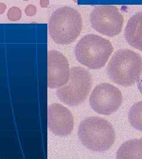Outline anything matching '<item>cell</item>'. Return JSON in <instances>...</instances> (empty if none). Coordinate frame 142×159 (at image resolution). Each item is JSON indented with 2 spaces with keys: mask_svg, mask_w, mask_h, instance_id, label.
I'll list each match as a JSON object with an SVG mask.
<instances>
[{
  "mask_svg": "<svg viewBox=\"0 0 142 159\" xmlns=\"http://www.w3.org/2000/svg\"><path fill=\"white\" fill-rule=\"evenodd\" d=\"M78 136L86 148L95 152L107 151L116 139L114 127L109 121L99 117L85 118L79 124Z\"/></svg>",
  "mask_w": 142,
  "mask_h": 159,
  "instance_id": "1",
  "label": "cell"
},
{
  "mask_svg": "<svg viewBox=\"0 0 142 159\" xmlns=\"http://www.w3.org/2000/svg\"><path fill=\"white\" fill-rule=\"evenodd\" d=\"M48 28L54 42L61 45L69 44L76 40L82 31V19L75 8L63 7L52 14Z\"/></svg>",
  "mask_w": 142,
  "mask_h": 159,
  "instance_id": "2",
  "label": "cell"
},
{
  "mask_svg": "<svg viewBox=\"0 0 142 159\" xmlns=\"http://www.w3.org/2000/svg\"><path fill=\"white\" fill-rule=\"evenodd\" d=\"M142 71L141 56L129 49H121L112 57L107 67L109 79L124 87L134 84Z\"/></svg>",
  "mask_w": 142,
  "mask_h": 159,
  "instance_id": "3",
  "label": "cell"
},
{
  "mask_svg": "<svg viewBox=\"0 0 142 159\" xmlns=\"http://www.w3.org/2000/svg\"><path fill=\"white\" fill-rule=\"evenodd\" d=\"M113 51L109 40L95 34L83 37L75 48L77 60L91 69H99L107 63Z\"/></svg>",
  "mask_w": 142,
  "mask_h": 159,
  "instance_id": "4",
  "label": "cell"
},
{
  "mask_svg": "<svg viewBox=\"0 0 142 159\" xmlns=\"http://www.w3.org/2000/svg\"><path fill=\"white\" fill-rule=\"evenodd\" d=\"M92 85L91 73L83 67H74L71 70L68 81L57 90L56 94L66 104L78 106L87 99Z\"/></svg>",
  "mask_w": 142,
  "mask_h": 159,
  "instance_id": "5",
  "label": "cell"
},
{
  "mask_svg": "<svg viewBox=\"0 0 142 159\" xmlns=\"http://www.w3.org/2000/svg\"><path fill=\"white\" fill-rule=\"evenodd\" d=\"M90 22L95 31L102 35L114 37L121 31L124 18L116 7L99 5L92 11Z\"/></svg>",
  "mask_w": 142,
  "mask_h": 159,
  "instance_id": "6",
  "label": "cell"
},
{
  "mask_svg": "<svg viewBox=\"0 0 142 159\" xmlns=\"http://www.w3.org/2000/svg\"><path fill=\"white\" fill-rule=\"evenodd\" d=\"M123 101L120 90L109 83L97 85L89 97V105L97 113L109 115L119 110Z\"/></svg>",
  "mask_w": 142,
  "mask_h": 159,
  "instance_id": "7",
  "label": "cell"
},
{
  "mask_svg": "<svg viewBox=\"0 0 142 159\" xmlns=\"http://www.w3.org/2000/svg\"><path fill=\"white\" fill-rule=\"evenodd\" d=\"M71 70L68 61L62 53L50 50L47 53V86L57 88L68 81Z\"/></svg>",
  "mask_w": 142,
  "mask_h": 159,
  "instance_id": "8",
  "label": "cell"
},
{
  "mask_svg": "<svg viewBox=\"0 0 142 159\" xmlns=\"http://www.w3.org/2000/svg\"><path fill=\"white\" fill-rule=\"evenodd\" d=\"M47 124L50 131L56 136L65 137L72 132L74 117L66 107L54 103L47 109Z\"/></svg>",
  "mask_w": 142,
  "mask_h": 159,
  "instance_id": "9",
  "label": "cell"
},
{
  "mask_svg": "<svg viewBox=\"0 0 142 159\" xmlns=\"http://www.w3.org/2000/svg\"><path fill=\"white\" fill-rule=\"evenodd\" d=\"M124 35L131 47L142 51V11L130 18L125 28Z\"/></svg>",
  "mask_w": 142,
  "mask_h": 159,
  "instance_id": "10",
  "label": "cell"
},
{
  "mask_svg": "<svg viewBox=\"0 0 142 159\" xmlns=\"http://www.w3.org/2000/svg\"><path fill=\"white\" fill-rule=\"evenodd\" d=\"M117 159H142V138L124 143L117 151Z\"/></svg>",
  "mask_w": 142,
  "mask_h": 159,
  "instance_id": "11",
  "label": "cell"
},
{
  "mask_svg": "<svg viewBox=\"0 0 142 159\" xmlns=\"http://www.w3.org/2000/svg\"><path fill=\"white\" fill-rule=\"evenodd\" d=\"M129 120L132 127L142 131V101L131 106L129 112Z\"/></svg>",
  "mask_w": 142,
  "mask_h": 159,
  "instance_id": "12",
  "label": "cell"
},
{
  "mask_svg": "<svg viewBox=\"0 0 142 159\" xmlns=\"http://www.w3.org/2000/svg\"><path fill=\"white\" fill-rule=\"evenodd\" d=\"M22 14V11L19 8L17 7H12L8 11L7 17L9 20L10 21H18L21 18Z\"/></svg>",
  "mask_w": 142,
  "mask_h": 159,
  "instance_id": "13",
  "label": "cell"
},
{
  "mask_svg": "<svg viewBox=\"0 0 142 159\" xmlns=\"http://www.w3.org/2000/svg\"><path fill=\"white\" fill-rule=\"evenodd\" d=\"M37 12V8L34 5L30 4L27 6L25 8V13L27 16L32 17L36 14Z\"/></svg>",
  "mask_w": 142,
  "mask_h": 159,
  "instance_id": "14",
  "label": "cell"
},
{
  "mask_svg": "<svg viewBox=\"0 0 142 159\" xmlns=\"http://www.w3.org/2000/svg\"><path fill=\"white\" fill-rule=\"evenodd\" d=\"M137 87H138L139 90L140 91V92L142 93V71L137 81Z\"/></svg>",
  "mask_w": 142,
  "mask_h": 159,
  "instance_id": "15",
  "label": "cell"
},
{
  "mask_svg": "<svg viewBox=\"0 0 142 159\" xmlns=\"http://www.w3.org/2000/svg\"><path fill=\"white\" fill-rule=\"evenodd\" d=\"M49 4V0H40V5L42 8H46L48 7Z\"/></svg>",
  "mask_w": 142,
  "mask_h": 159,
  "instance_id": "16",
  "label": "cell"
},
{
  "mask_svg": "<svg viewBox=\"0 0 142 159\" xmlns=\"http://www.w3.org/2000/svg\"><path fill=\"white\" fill-rule=\"evenodd\" d=\"M7 6L4 3H0V15L2 14L6 10Z\"/></svg>",
  "mask_w": 142,
  "mask_h": 159,
  "instance_id": "17",
  "label": "cell"
},
{
  "mask_svg": "<svg viewBox=\"0 0 142 159\" xmlns=\"http://www.w3.org/2000/svg\"><path fill=\"white\" fill-rule=\"evenodd\" d=\"M24 1H29V0H23Z\"/></svg>",
  "mask_w": 142,
  "mask_h": 159,
  "instance_id": "18",
  "label": "cell"
},
{
  "mask_svg": "<svg viewBox=\"0 0 142 159\" xmlns=\"http://www.w3.org/2000/svg\"><path fill=\"white\" fill-rule=\"evenodd\" d=\"M75 2H77V0H74Z\"/></svg>",
  "mask_w": 142,
  "mask_h": 159,
  "instance_id": "19",
  "label": "cell"
},
{
  "mask_svg": "<svg viewBox=\"0 0 142 159\" xmlns=\"http://www.w3.org/2000/svg\"></svg>",
  "mask_w": 142,
  "mask_h": 159,
  "instance_id": "20",
  "label": "cell"
}]
</instances>
